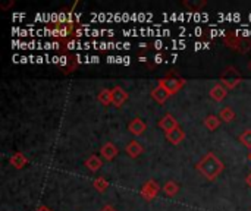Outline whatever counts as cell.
Segmentation results:
<instances>
[{"label":"cell","instance_id":"24","mask_svg":"<svg viewBox=\"0 0 251 211\" xmlns=\"http://www.w3.org/2000/svg\"><path fill=\"white\" fill-rule=\"evenodd\" d=\"M101 211H116V209H115L113 206H110V204H106V206L101 209Z\"/></svg>","mask_w":251,"mask_h":211},{"label":"cell","instance_id":"6","mask_svg":"<svg viewBox=\"0 0 251 211\" xmlns=\"http://www.w3.org/2000/svg\"><path fill=\"white\" fill-rule=\"evenodd\" d=\"M160 185L156 182V181H153V179H150V181H147V182H144V185L141 187V189H140V195L146 200V201H151L153 198H156L157 197V194L160 192Z\"/></svg>","mask_w":251,"mask_h":211},{"label":"cell","instance_id":"9","mask_svg":"<svg viewBox=\"0 0 251 211\" xmlns=\"http://www.w3.org/2000/svg\"><path fill=\"white\" fill-rule=\"evenodd\" d=\"M147 129V123L144 120H141L140 117H134L129 123H128V131L135 135V137H140L146 132Z\"/></svg>","mask_w":251,"mask_h":211},{"label":"cell","instance_id":"21","mask_svg":"<svg viewBox=\"0 0 251 211\" xmlns=\"http://www.w3.org/2000/svg\"><path fill=\"white\" fill-rule=\"evenodd\" d=\"M93 187H94V189L97 191V192H106V189L109 188V182L104 179V178H97V179H94V182H93Z\"/></svg>","mask_w":251,"mask_h":211},{"label":"cell","instance_id":"11","mask_svg":"<svg viewBox=\"0 0 251 211\" xmlns=\"http://www.w3.org/2000/svg\"><path fill=\"white\" fill-rule=\"evenodd\" d=\"M125 151H126L128 157H131V159H138V157L144 153V148H143V145H141L138 141L132 140V141H129V144H126Z\"/></svg>","mask_w":251,"mask_h":211},{"label":"cell","instance_id":"20","mask_svg":"<svg viewBox=\"0 0 251 211\" xmlns=\"http://www.w3.org/2000/svg\"><path fill=\"white\" fill-rule=\"evenodd\" d=\"M97 100L103 104V106H109L112 104V90H101L99 94H97Z\"/></svg>","mask_w":251,"mask_h":211},{"label":"cell","instance_id":"28","mask_svg":"<svg viewBox=\"0 0 251 211\" xmlns=\"http://www.w3.org/2000/svg\"><path fill=\"white\" fill-rule=\"evenodd\" d=\"M249 159H250V160H251V153H250V156H249Z\"/></svg>","mask_w":251,"mask_h":211},{"label":"cell","instance_id":"1","mask_svg":"<svg viewBox=\"0 0 251 211\" xmlns=\"http://www.w3.org/2000/svg\"><path fill=\"white\" fill-rule=\"evenodd\" d=\"M196 169L207 179V181H215L225 169V164L219 160V157L215 153H206L201 160L196 164Z\"/></svg>","mask_w":251,"mask_h":211},{"label":"cell","instance_id":"7","mask_svg":"<svg viewBox=\"0 0 251 211\" xmlns=\"http://www.w3.org/2000/svg\"><path fill=\"white\" fill-rule=\"evenodd\" d=\"M157 125H159V128L165 132V134H169L171 131H174V129H176L178 126H179V123H178V120L174 117V115H171V113H166L159 122H157Z\"/></svg>","mask_w":251,"mask_h":211},{"label":"cell","instance_id":"26","mask_svg":"<svg viewBox=\"0 0 251 211\" xmlns=\"http://www.w3.org/2000/svg\"><path fill=\"white\" fill-rule=\"evenodd\" d=\"M246 182H247V185H249V187H250V188H251V172H250V173H249V176L246 178Z\"/></svg>","mask_w":251,"mask_h":211},{"label":"cell","instance_id":"8","mask_svg":"<svg viewBox=\"0 0 251 211\" xmlns=\"http://www.w3.org/2000/svg\"><path fill=\"white\" fill-rule=\"evenodd\" d=\"M126 100H128V93L122 87L116 85L112 88V104L115 107H121Z\"/></svg>","mask_w":251,"mask_h":211},{"label":"cell","instance_id":"15","mask_svg":"<svg viewBox=\"0 0 251 211\" xmlns=\"http://www.w3.org/2000/svg\"><path fill=\"white\" fill-rule=\"evenodd\" d=\"M228 95V90L222 85V84H216L212 90H210V97L215 100V101H222L225 100Z\"/></svg>","mask_w":251,"mask_h":211},{"label":"cell","instance_id":"13","mask_svg":"<svg viewBox=\"0 0 251 211\" xmlns=\"http://www.w3.org/2000/svg\"><path fill=\"white\" fill-rule=\"evenodd\" d=\"M169 97H171V94H169L163 87H160V85H157V87L151 91V98H153L154 101H157L159 104H165V103L168 101Z\"/></svg>","mask_w":251,"mask_h":211},{"label":"cell","instance_id":"16","mask_svg":"<svg viewBox=\"0 0 251 211\" xmlns=\"http://www.w3.org/2000/svg\"><path fill=\"white\" fill-rule=\"evenodd\" d=\"M9 163L15 167V169H24L26 164H28V159L22 154V153H15L10 159H9Z\"/></svg>","mask_w":251,"mask_h":211},{"label":"cell","instance_id":"2","mask_svg":"<svg viewBox=\"0 0 251 211\" xmlns=\"http://www.w3.org/2000/svg\"><path fill=\"white\" fill-rule=\"evenodd\" d=\"M241 81H243L241 72L238 70V68H235L232 65L226 66L221 73V82L226 90H234L235 87L240 85Z\"/></svg>","mask_w":251,"mask_h":211},{"label":"cell","instance_id":"27","mask_svg":"<svg viewBox=\"0 0 251 211\" xmlns=\"http://www.w3.org/2000/svg\"><path fill=\"white\" fill-rule=\"evenodd\" d=\"M249 68H250V70H251V62H250V63H249Z\"/></svg>","mask_w":251,"mask_h":211},{"label":"cell","instance_id":"12","mask_svg":"<svg viewBox=\"0 0 251 211\" xmlns=\"http://www.w3.org/2000/svg\"><path fill=\"white\" fill-rule=\"evenodd\" d=\"M166 140H168L172 145H178V144H181V142L185 140V132H184V129H181V128L178 126L176 129H174V131H171L169 134H166Z\"/></svg>","mask_w":251,"mask_h":211},{"label":"cell","instance_id":"17","mask_svg":"<svg viewBox=\"0 0 251 211\" xmlns=\"http://www.w3.org/2000/svg\"><path fill=\"white\" fill-rule=\"evenodd\" d=\"M221 117L219 116H215V115H209L206 119H204V126L209 129V131H216L219 126H221Z\"/></svg>","mask_w":251,"mask_h":211},{"label":"cell","instance_id":"18","mask_svg":"<svg viewBox=\"0 0 251 211\" xmlns=\"http://www.w3.org/2000/svg\"><path fill=\"white\" fill-rule=\"evenodd\" d=\"M219 117H221V120L229 123V122H232V120L237 117V115H235V112L232 110V107L228 106V107H224V109L219 112Z\"/></svg>","mask_w":251,"mask_h":211},{"label":"cell","instance_id":"23","mask_svg":"<svg viewBox=\"0 0 251 211\" xmlns=\"http://www.w3.org/2000/svg\"><path fill=\"white\" fill-rule=\"evenodd\" d=\"M162 62H163V54H162V53H157V54L154 56V63L159 65V63H162Z\"/></svg>","mask_w":251,"mask_h":211},{"label":"cell","instance_id":"19","mask_svg":"<svg viewBox=\"0 0 251 211\" xmlns=\"http://www.w3.org/2000/svg\"><path fill=\"white\" fill-rule=\"evenodd\" d=\"M162 189H163V192H165L168 197H175V195L179 192V185H178L176 182H174V181H169V182L165 184V187H163Z\"/></svg>","mask_w":251,"mask_h":211},{"label":"cell","instance_id":"10","mask_svg":"<svg viewBox=\"0 0 251 211\" xmlns=\"http://www.w3.org/2000/svg\"><path fill=\"white\" fill-rule=\"evenodd\" d=\"M118 148H116V145L113 144V142H106L104 145H101V148H100V154H101V157L104 159V160H107V162H112V160H115L116 159V156H118Z\"/></svg>","mask_w":251,"mask_h":211},{"label":"cell","instance_id":"25","mask_svg":"<svg viewBox=\"0 0 251 211\" xmlns=\"http://www.w3.org/2000/svg\"><path fill=\"white\" fill-rule=\"evenodd\" d=\"M35 211H51V210H50L47 206H40V207H38Z\"/></svg>","mask_w":251,"mask_h":211},{"label":"cell","instance_id":"22","mask_svg":"<svg viewBox=\"0 0 251 211\" xmlns=\"http://www.w3.org/2000/svg\"><path fill=\"white\" fill-rule=\"evenodd\" d=\"M238 141L244 147H247L249 150H251V129H246L244 132H241L240 137H238Z\"/></svg>","mask_w":251,"mask_h":211},{"label":"cell","instance_id":"4","mask_svg":"<svg viewBox=\"0 0 251 211\" xmlns=\"http://www.w3.org/2000/svg\"><path fill=\"white\" fill-rule=\"evenodd\" d=\"M184 84H185V79L184 78H181V76H178L175 73H169L168 76L160 78L157 85L163 87L171 95H174V94H176L184 87Z\"/></svg>","mask_w":251,"mask_h":211},{"label":"cell","instance_id":"5","mask_svg":"<svg viewBox=\"0 0 251 211\" xmlns=\"http://www.w3.org/2000/svg\"><path fill=\"white\" fill-rule=\"evenodd\" d=\"M74 28H75V22L72 21H63V22H56L50 26V34L53 37H57V38H66L68 35H71L74 32Z\"/></svg>","mask_w":251,"mask_h":211},{"label":"cell","instance_id":"14","mask_svg":"<svg viewBox=\"0 0 251 211\" xmlns=\"http://www.w3.org/2000/svg\"><path fill=\"white\" fill-rule=\"evenodd\" d=\"M84 164H85V167H87L90 172H97V170H100V169H101V166H103V160H101L99 156L91 154V156L84 162Z\"/></svg>","mask_w":251,"mask_h":211},{"label":"cell","instance_id":"3","mask_svg":"<svg viewBox=\"0 0 251 211\" xmlns=\"http://www.w3.org/2000/svg\"><path fill=\"white\" fill-rule=\"evenodd\" d=\"M225 44L231 48V50H235L241 54H246L247 51L251 50V41L249 38H243V37H238L237 34L234 32H228L224 38Z\"/></svg>","mask_w":251,"mask_h":211}]
</instances>
